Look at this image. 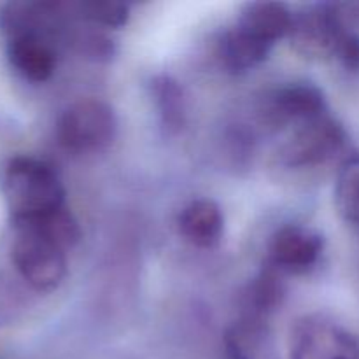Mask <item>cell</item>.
I'll return each instance as SVG.
<instances>
[{
  "label": "cell",
  "instance_id": "obj_17",
  "mask_svg": "<svg viewBox=\"0 0 359 359\" xmlns=\"http://www.w3.org/2000/svg\"><path fill=\"white\" fill-rule=\"evenodd\" d=\"M333 58L344 67V70L351 74L359 72V35L356 32L347 30L340 41L339 48Z\"/></svg>",
  "mask_w": 359,
  "mask_h": 359
},
{
  "label": "cell",
  "instance_id": "obj_15",
  "mask_svg": "<svg viewBox=\"0 0 359 359\" xmlns=\"http://www.w3.org/2000/svg\"><path fill=\"white\" fill-rule=\"evenodd\" d=\"M65 41L72 46L74 51L93 62H107L116 53L114 41L93 25L83 23L67 27Z\"/></svg>",
  "mask_w": 359,
  "mask_h": 359
},
{
  "label": "cell",
  "instance_id": "obj_16",
  "mask_svg": "<svg viewBox=\"0 0 359 359\" xmlns=\"http://www.w3.org/2000/svg\"><path fill=\"white\" fill-rule=\"evenodd\" d=\"M335 203L344 219L359 228V154L340 167L335 182Z\"/></svg>",
  "mask_w": 359,
  "mask_h": 359
},
{
  "label": "cell",
  "instance_id": "obj_9",
  "mask_svg": "<svg viewBox=\"0 0 359 359\" xmlns=\"http://www.w3.org/2000/svg\"><path fill=\"white\" fill-rule=\"evenodd\" d=\"M179 230L182 237L196 248H216L224 231L223 210L210 198L193 200L179 216Z\"/></svg>",
  "mask_w": 359,
  "mask_h": 359
},
{
  "label": "cell",
  "instance_id": "obj_8",
  "mask_svg": "<svg viewBox=\"0 0 359 359\" xmlns=\"http://www.w3.org/2000/svg\"><path fill=\"white\" fill-rule=\"evenodd\" d=\"M328 114L325 93L311 83H291L270 95L265 118L272 125L297 123L298 126Z\"/></svg>",
  "mask_w": 359,
  "mask_h": 359
},
{
  "label": "cell",
  "instance_id": "obj_14",
  "mask_svg": "<svg viewBox=\"0 0 359 359\" xmlns=\"http://www.w3.org/2000/svg\"><path fill=\"white\" fill-rule=\"evenodd\" d=\"M72 21L102 28H119L126 25L130 16L128 6L114 0H83L69 4Z\"/></svg>",
  "mask_w": 359,
  "mask_h": 359
},
{
  "label": "cell",
  "instance_id": "obj_4",
  "mask_svg": "<svg viewBox=\"0 0 359 359\" xmlns=\"http://www.w3.org/2000/svg\"><path fill=\"white\" fill-rule=\"evenodd\" d=\"M347 30L349 28L337 7L319 4L293 18L291 46L305 58H333Z\"/></svg>",
  "mask_w": 359,
  "mask_h": 359
},
{
  "label": "cell",
  "instance_id": "obj_13",
  "mask_svg": "<svg viewBox=\"0 0 359 359\" xmlns=\"http://www.w3.org/2000/svg\"><path fill=\"white\" fill-rule=\"evenodd\" d=\"M151 91L163 128L168 133L179 132L186 123V100L182 88L170 76H158L151 83Z\"/></svg>",
  "mask_w": 359,
  "mask_h": 359
},
{
  "label": "cell",
  "instance_id": "obj_10",
  "mask_svg": "<svg viewBox=\"0 0 359 359\" xmlns=\"http://www.w3.org/2000/svg\"><path fill=\"white\" fill-rule=\"evenodd\" d=\"M294 14L283 2L245 4L237 25L252 37L273 46L284 35H290Z\"/></svg>",
  "mask_w": 359,
  "mask_h": 359
},
{
  "label": "cell",
  "instance_id": "obj_6",
  "mask_svg": "<svg viewBox=\"0 0 359 359\" xmlns=\"http://www.w3.org/2000/svg\"><path fill=\"white\" fill-rule=\"evenodd\" d=\"M290 359H359V342L332 319L307 318L291 335Z\"/></svg>",
  "mask_w": 359,
  "mask_h": 359
},
{
  "label": "cell",
  "instance_id": "obj_3",
  "mask_svg": "<svg viewBox=\"0 0 359 359\" xmlns=\"http://www.w3.org/2000/svg\"><path fill=\"white\" fill-rule=\"evenodd\" d=\"M118 133V118L107 102L83 98L63 111L56 137L67 151L95 153L111 146Z\"/></svg>",
  "mask_w": 359,
  "mask_h": 359
},
{
  "label": "cell",
  "instance_id": "obj_5",
  "mask_svg": "<svg viewBox=\"0 0 359 359\" xmlns=\"http://www.w3.org/2000/svg\"><path fill=\"white\" fill-rule=\"evenodd\" d=\"M346 130L333 116H319L294 130L280 156L290 167H316L335 158L346 146Z\"/></svg>",
  "mask_w": 359,
  "mask_h": 359
},
{
  "label": "cell",
  "instance_id": "obj_12",
  "mask_svg": "<svg viewBox=\"0 0 359 359\" xmlns=\"http://www.w3.org/2000/svg\"><path fill=\"white\" fill-rule=\"evenodd\" d=\"M284 298V287L279 279V272L269 266L263 270L251 284L244 294V309L248 319L263 321L280 305Z\"/></svg>",
  "mask_w": 359,
  "mask_h": 359
},
{
  "label": "cell",
  "instance_id": "obj_1",
  "mask_svg": "<svg viewBox=\"0 0 359 359\" xmlns=\"http://www.w3.org/2000/svg\"><path fill=\"white\" fill-rule=\"evenodd\" d=\"M0 191L13 226L42 219L65 207V189L55 168L28 154H18L4 163Z\"/></svg>",
  "mask_w": 359,
  "mask_h": 359
},
{
  "label": "cell",
  "instance_id": "obj_2",
  "mask_svg": "<svg viewBox=\"0 0 359 359\" xmlns=\"http://www.w3.org/2000/svg\"><path fill=\"white\" fill-rule=\"evenodd\" d=\"M11 262L18 276L39 293L55 291L67 276V251L30 224L13 226Z\"/></svg>",
  "mask_w": 359,
  "mask_h": 359
},
{
  "label": "cell",
  "instance_id": "obj_11",
  "mask_svg": "<svg viewBox=\"0 0 359 359\" xmlns=\"http://www.w3.org/2000/svg\"><path fill=\"white\" fill-rule=\"evenodd\" d=\"M272 48L273 46L252 37L251 34L235 25L221 37L217 55L224 69L233 74H241L259 65L269 56Z\"/></svg>",
  "mask_w": 359,
  "mask_h": 359
},
{
  "label": "cell",
  "instance_id": "obj_7",
  "mask_svg": "<svg viewBox=\"0 0 359 359\" xmlns=\"http://www.w3.org/2000/svg\"><path fill=\"white\" fill-rule=\"evenodd\" d=\"M323 248L321 233L300 224H286L270 241L269 266L279 273H305L319 262Z\"/></svg>",
  "mask_w": 359,
  "mask_h": 359
}]
</instances>
